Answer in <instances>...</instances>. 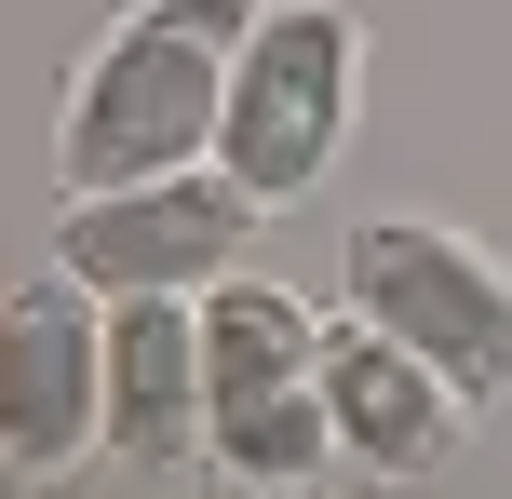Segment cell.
<instances>
[{"label": "cell", "instance_id": "7", "mask_svg": "<svg viewBox=\"0 0 512 499\" xmlns=\"http://www.w3.org/2000/svg\"><path fill=\"white\" fill-rule=\"evenodd\" d=\"M324 419H337V459L378 473V486H418V473H445L472 446V392L432 351H405L391 324H364V311L324 324Z\"/></svg>", "mask_w": 512, "mask_h": 499}, {"label": "cell", "instance_id": "5", "mask_svg": "<svg viewBox=\"0 0 512 499\" xmlns=\"http://www.w3.org/2000/svg\"><path fill=\"white\" fill-rule=\"evenodd\" d=\"M256 230H270V203L230 162H176V176H135V189H68L41 257H68L95 297H203L243 270Z\"/></svg>", "mask_w": 512, "mask_h": 499}, {"label": "cell", "instance_id": "4", "mask_svg": "<svg viewBox=\"0 0 512 499\" xmlns=\"http://www.w3.org/2000/svg\"><path fill=\"white\" fill-rule=\"evenodd\" d=\"M337 284H351L364 324H391L405 351H432L445 378L472 392V419L512 405V270L445 216H364L337 243Z\"/></svg>", "mask_w": 512, "mask_h": 499}, {"label": "cell", "instance_id": "6", "mask_svg": "<svg viewBox=\"0 0 512 499\" xmlns=\"http://www.w3.org/2000/svg\"><path fill=\"white\" fill-rule=\"evenodd\" d=\"M95 446H108V297L68 257H41L0 297V473L68 486Z\"/></svg>", "mask_w": 512, "mask_h": 499}, {"label": "cell", "instance_id": "3", "mask_svg": "<svg viewBox=\"0 0 512 499\" xmlns=\"http://www.w3.org/2000/svg\"><path fill=\"white\" fill-rule=\"evenodd\" d=\"M351 108H364V27L351 0H256V41L230 68V135L216 162L256 189V203H310L351 149Z\"/></svg>", "mask_w": 512, "mask_h": 499}, {"label": "cell", "instance_id": "8", "mask_svg": "<svg viewBox=\"0 0 512 499\" xmlns=\"http://www.w3.org/2000/svg\"><path fill=\"white\" fill-rule=\"evenodd\" d=\"M108 459H135L149 486L216 473V419H203V297H108Z\"/></svg>", "mask_w": 512, "mask_h": 499}, {"label": "cell", "instance_id": "1", "mask_svg": "<svg viewBox=\"0 0 512 499\" xmlns=\"http://www.w3.org/2000/svg\"><path fill=\"white\" fill-rule=\"evenodd\" d=\"M243 41H256V0H122L54 95V176L135 189V176H176V162H216Z\"/></svg>", "mask_w": 512, "mask_h": 499}, {"label": "cell", "instance_id": "2", "mask_svg": "<svg viewBox=\"0 0 512 499\" xmlns=\"http://www.w3.org/2000/svg\"><path fill=\"white\" fill-rule=\"evenodd\" d=\"M203 419H216V473L230 486H324L351 473L337 459V419H324V324L297 311L283 284H203Z\"/></svg>", "mask_w": 512, "mask_h": 499}]
</instances>
